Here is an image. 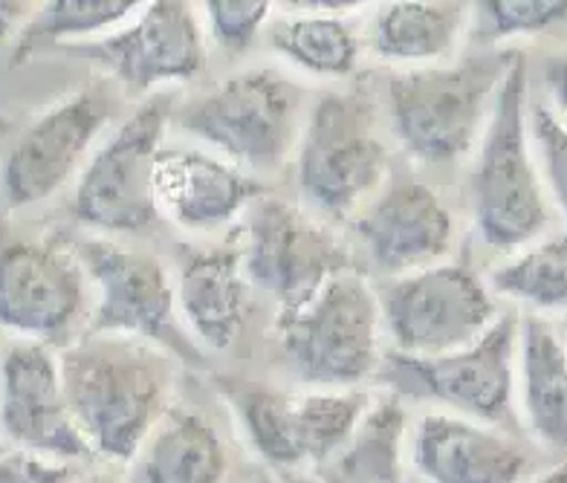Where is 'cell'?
<instances>
[{
	"mask_svg": "<svg viewBox=\"0 0 567 483\" xmlns=\"http://www.w3.org/2000/svg\"><path fill=\"white\" fill-rule=\"evenodd\" d=\"M567 21V0H493L475 9V38L498 44L507 38L536 35Z\"/></svg>",
	"mask_w": 567,
	"mask_h": 483,
	"instance_id": "cell-29",
	"label": "cell"
},
{
	"mask_svg": "<svg viewBox=\"0 0 567 483\" xmlns=\"http://www.w3.org/2000/svg\"><path fill=\"white\" fill-rule=\"evenodd\" d=\"M0 429L16 446L47 458L93 454L68 405L61 362L47 345H12L0 359Z\"/></svg>",
	"mask_w": 567,
	"mask_h": 483,
	"instance_id": "cell-15",
	"label": "cell"
},
{
	"mask_svg": "<svg viewBox=\"0 0 567 483\" xmlns=\"http://www.w3.org/2000/svg\"><path fill=\"white\" fill-rule=\"evenodd\" d=\"M373 267L409 276L434 267L449 253L455 224L446 203L417 179H400L373 201L357 224Z\"/></svg>",
	"mask_w": 567,
	"mask_h": 483,
	"instance_id": "cell-16",
	"label": "cell"
},
{
	"mask_svg": "<svg viewBox=\"0 0 567 483\" xmlns=\"http://www.w3.org/2000/svg\"><path fill=\"white\" fill-rule=\"evenodd\" d=\"M411 461L429 483H522L530 469L515 440L457 414L423 417Z\"/></svg>",
	"mask_w": 567,
	"mask_h": 483,
	"instance_id": "cell-17",
	"label": "cell"
},
{
	"mask_svg": "<svg viewBox=\"0 0 567 483\" xmlns=\"http://www.w3.org/2000/svg\"><path fill=\"white\" fill-rule=\"evenodd\" d=\"M493 290L536 310H567V235L527 246L493 273Z\"/></svg>",
	"mask_w": 567,
	"mask_h": 483,
	"instance_id": "cell-28",
	"label": "cell"
},
{
	"mask_svg": "<svg viewBox=\"0 0 567 483\" xmlns=\"http://www.w3.org/2000/svg\"><path fill=\"white\" fill-rule=\"evenodd\" d=\"M61 380L93 454L131 461L163 409V359L125 336H84L61 357Z\"/></svg>",
	"mask_w": 567,
	"mask_h": 483,
	"instance_id": "cell-1",
	"label": "cell"
},
{
	"mask_svg": "<svg viewBox=\"0 0 567 483\" xmlns=\"http://www.w3.org/2000/svg\"><path fill=\"white\" fill-rule=\"evenodd\" d=\"M292 405L305 463L324 466L348 443L359 420L371 409V397L357 388H313L310 394L292 397Z\"/></svg>",
	"mask_w": 567,
	"mask_h": 483,
	"instance_id": "cell-27",
	"label": "cell"
},
{
	"mask_svg": "<svg viewBox=\"0 0 567 483\" xmlns=\"http://www.w3.org/2000/svg\"><path fill=\"white\" fill-rule=\"evenodd\" d=\"M240 264L247 281L281 305L299 307L330 278L351 273V255L324 224L284 201H261L247 220Z\"/></svg>",
	"mask_w": 567,
	"mask_h": 483,
	"instance_id": "cell-11",
	"label": "cell"
},
{
	"mask_svg": "<svg viewBox=\"0 0 567 483\" xmlns=\"http://www.w3.org/2000/svg\"><path fill=\"white\" fill-rule=\"evenodd\" d=\"M226 449L200 414L174 409L165 414L142 458V483H220Z\"/></svg>",
	"mask_w": 567,
	"mask_h": 483,
	"instance_id": "cell-22",
	"label": "cell"
},
{
	"mask_svg": "<svg viewBox=\"0 0 567 483\" xmlns=\"http://www.w3.org/2000/svg\"><path fill=\"white\" fill-rule=\"evenodd\" d=\"M518 353V321L498 316L481 339L443 357H403L389 353L380 377L396 397L441 402L457 417L501 423L509 417Z\"/></svg>",
	"mask_w": 567,
	"mask_h": 483,
	"instance_id": "cell-9",
	"label": "cell"
},
{
	"mask_svg": "<svg viewBox=\"0 0 567 483\" xmlns=\"http://www.w3.org/2000/svg\"><path fill=\"white\" fill-rule=\"evenodd\" d=\"M515 52H481L449 68H417L389 79L396 140L420 163H455L484 136Z\"/></svg>",
	"mask_w": 567,
	"mask_h": 483,
	"instance_id": "cell-2",
	"label": "cell"
},
{
	"mask_svg": "<svg viewBox=\"0 0 567 483\" xmlns=\"http://www.w3.org/2000/svg\"><path fill=\"white\" fill-rule=\"evenodd\" d=\"M75 472L47 454L21 446H0V483H73Z\"/></svg>",
	"mask_w": 567,
	"mask_h": 483,
	"instance_id": "cell-32",
	"label": "cell"
},
{
	"mask_svg": "<svg viewBox=\"0 0 567 483\" xmlns=\"http://www.w3.org/2000/svg\"><path fill=\"white\" fill-rule=\"evenodd\" d=\"M269 44L296 68L316 75H351L359 61V41L339 16H290L269 30Z\"/></svg>",
	"mask_w": 567,
	"mask_h": 483,
	"instance_id": "cell-25",
	"label": "cell"
},
{
	"mask_svg": "<svg viewBox=\"0 0 567 483\" xmlns=\"http://www.w3.org/2000/svg\"><path fill=\"white\" fill-rule=\"evenodd\" d=\"M142 9L131 0H53L32 12L16 44V61L30 59L38 47L75 41V38L111 35Z\"/></svg>",
	"mask_w": 567,
	"mask_h": 483,
	"instance_id": "cell-26",
	"label": "cell"
},
{
	"mask_svg": "<svg viewBox=\"0 0 567 483\" xmlns=\"http://www.w3.org/2000/svg\"><path fill=\"white\" fill-rule=\"evenodd\" d=\"M177 310L188 336L212 350L235 345L249 312V281L240 253L231 249H186L179 255Z\"/></svg>",
	"mask_w": 567,
	"mask_h": 483,
	"instance_id": "cell-19",
	"label": "cell"
},
{
	"mask_svg": "<svg viewBox=\"0 0 567 483\" xmlns=\"http://www.w3.org/2000/svg\"><path fill=\"white\" fill-rule=\"evenodd\" d=\"M75 258L99 290L87 336H125L154 342L186 362L203 364V353L177 321V292L154 255L90 238L75 246Z\"/></svg>",
	"mask_w": 567,
	"mask_h": 483,
	"instance_id": "cell-7",
	"label": "cell"
},
{
	"mask_svg": "<svg viewBox=\"0 0 567 483\" xmlns=\"http://www.w3.org/2000/svg\"><path fill=\"white\" fill-rule=\"evenodd\" d=\"M547 88H550L553 99L559 102L561 111L567 113V59L553 61L547 68Z\"/></svg>",
	"mask_w": 567,
	"mask_h": 483,
	"instance_id": "cell-35",
	"label": "cell"
},
{
	"mask_svg": "<svg viewBox=\"0 0 567 483\" xmlns=\"http://www.w3.org/2000/svg\"><path fill=\"white\" fill-rule=\"evenodd\" d=\"M111 116L113 102L105 90H82L38 116L0 168L7 206H35L68 186Z\"/></svg>",
	"mask_w": 567,
	"mask_h": 483,
	"instance_id": "cell-14",
	"label": "cell"
},
{
	"mask_svg": "<svg viewBox=\"0 0 567 483\" xmlns=\"http://www.w3.org/2000/svg\"><path fill=\"white\" fill-rule=\"evenodd\" d=\"M377 298L382 328L403 357L455 353L498 319V307L481 278L457 264H434L394 278Z\"/></svg>",
	"mask_w": 567,
	"mask_h": 483,
	"instance_id": "cell-8",
	"label": "cell"
},
{
	"mask_svg": "<svg viewBox=\"0 0 567 483\" xmlns=\"http://www.w3.org/2000/svg\"><path fill=\"white\" fill-rule=\"evenodd\" d=\"M87 273L75 253L35 240L0 246V328L38 345H68L87 312Z\"/></svg>",
	"mask_w": 567,
	"mask_h": 483,
	"instance_id": "cell-12",
	"label": "cell"
},
{
	"mask_svg": "<svg viewBox=\"0 0 567 483\" xmlns=\"http://www.w3.org/2000/svg\"><path fill=\"white\" fill-rule=\"evenodd\" d=\"M32 18L30 3H18V0H0V41H7L12 32L21 35V23Z\"/></svg>",
	"mask_w": 567,
	"mask_h": 483,
	"instance_id": "cell-33",
	"label": "cell"
},
{
	"mask_svg": "<svg viewBox=\"0 0 567 483\" xmlns=\"http://www.w3.org/2000/svg\"><path fill=\"white\" fill-rule=\"evenodd\" d=\"M522 405L533 438L567 452V350L545 321L524 319L518 330Z\"/></svg>",
	"mask_w": 567,
	"mask_h": 483,
	"instance_id": "cell-20",
	"label": "cell"
},
{
	"mask_svg": "<svg viewBox=\"0 0 567 483\" xmlns=\"http://www.w3.org/2000/svg\"><path fill=\"white\" fill-rule=\"evenodd\" d=\"M403 440L400 400L371 402L348 443L319 466L321 483H403Z\"/></svg>",
	"mask_w": 567,
	"mask_h": 483,
	"instance_id": "cell-23",
	"label": "cell"
},
{
	"mask_svg": "<svg viewBox=\"0 0 567 483\" xmlns=\"http://www.w3.org/2000/svg\"><path fill=\"white\" fill-rule=\"evenodd\" d=\"M359 7L357 0H301V3H290V9L305 12V16H339L348 9Z\"/></svg>",
	"mask_w": 567,
	"mask_h": 483,
	"instance_id": "cell-34",
	"label": "cell"
},
{
	"mask_svg": "<svg viewBox=\"0 0 567 483\" xmlns=\"http://www.w3.org/2000/svg\"><path fill=\"white\" fill-rule=\"evenodd\" d=\"M380 298L353 273L278 312L276 325L284 364L316 391L357 388L380 371Z\"/></svg>",
	"mask_w": 567,
	"mask_h": 483,
	"instance_id": "cell-4",
	"label": "cell"
},
{
	"mask_svg": "<svg viewBox=\"0 0 567 483\" xmlns=\"http://www.w3.org/2000/svg\"><path fill=\"white\" fill-rule=\"evenodd\" d=\"M79 59L96 61L99 68L131 90H151L157 84L188 82L206 64V41L197 16L188 3H142L125 27L111 35L70 44Z\"/></svg>",
	"mask_w": 567,
	"mask_h": 483,
	"instance_id": "cell-13",
	"label": "cell"
},
{
	"mask_svg": "<svg viewBox=\"0 0 567 483\" xmlns=\"http://www.w3.org/2000/svg\"><path fill=\"white\" fill-rule=\"evenodd\" d=\"M472 212L484 244L515 249L547 226V203L527 131V64L515 52L472 172Z\"/></svg>",
	"mask_w": 567,
	"mask_h": 483,
	"instance_id": "cell-3",
	"label": "cell"
},
{
	"mask_svg": "<svg viewBox=\"0 0 567 483\" xmlns=\"http://www.w3.org/2000/svg\"><path fill=\"white\" fill-rule=\"evenodd\" d=\"M269 18L267 0H212L206 3L209 32L224 50H247Z\"/></svg>",
	"mask_w": 567,
	"mask_h": 483,
	"instance_id": "cell-30",
	"label": "cell"
},
{
	"mask_svg": "<svg viewBox=\"0 0 567 483\" xmlns=\"http://www.w3.org/2000/svg\"><path fill=\"white\" fill-rule=\"evenodd\" d=\"M470 9L463 3H389L373 18V52L394 64H423L446 59L455 50Z\"/></svg>",
	"mask_w": 567,
	"mask_h": 483,
	"instance_id": "cell-21",
	"label": "cell"
},
{
	"mask_svg": "<svg viewBox=\"0 0 567 483\" xmlns=\"http://www.w3.org/2000/svg\"><path fill=\"white\" fill-rule=\"evenodd\" d=\"M168 125L165 99H151L93 154L75 186L73 217L99 232H142L157 224V165Z\"/></svg>",
	"mask_w": 567,
	"mask_h": 483,
	"instance_id": "cell-10",
	"label": "cell"
},
{
	"mask_svg": "<svg viewBox=\"0 0 567 483\" xmlns=\"http://www.w3.org/2000/svg\"><path fill=\"white\" fill-rule=\"evenodd\" d=\"M533 140H536L542 172H545L547 186L559 208L567 215V125L545 104L533 107L530 120Z\"/></svg>",
	"mask_w": 567,
	"mask_h": 483,
	"instance_id": "cell-31",
	"label": "cell"
},
{
	"mask_svg": "<svg viewBox=\"0 0 567 483\" xmlns=\"http://www.w3.org/2000/svg\"><path fill=\"white\" fill-rule=\"evenodd\" d=\"M389 168L371 102L357 93H328L313 104L299 142V192L330 217H348Z\"/></svg>",
	"mask_w": 567,
	"mask_h": 483,
	"instance_id": "cell-5",
	"label": "cell"
},
{
	"mask_svg": "<svg viewBox=\"0 0 567 483\" xmlns=\"http://www.w3.org/2000/svg\"><path fill=\"white\" fill-rule=\"evenodd\" d=\"M226 400L231 402L249 443L264 461L278 469H292L305 463L296 432V405L292 397L276 388L252 386V382H220Z\"/></svg>",
	"mask_w": 567,
	"mask_h": 483,
	"instance_id": "cell-24",
	"label": "cell"
},
{
	"mask_svg": "<svg viewBox=\"0 0 567 483\" xmlns=\"http://www.w3.org/2000/svg\"><path fill=\"white\" fill-rule=\"evenodd\" d=\"M301 90L276 70H249L183 111L179 127L252 172H276L299 134Z\"/></svg>",
	"mask_w": 567,
	"mask_h": 483,
	"instance_id": "cell-6",
	"label": "cell"
},
{
	"mask_svg": "<svg viewBox=\"0 0 567 483\" xmlns=\"http://www.w3.org/2000/svg\"><path fill=\"white\" fill-rule=\"evenodd\" d=\"M533 483H567V461L559 463V466H553L550 472H545V475L536 477Z\"/></svg>",
	"mask_w": 567,
	"mask_h": 483,
	"instance_id": "cell-36",
	"label": "cell"
},
{
	"mask_svg": "<svg viewBox=\"0 0 567 483\" xmlns=\"http://www.w3.org/2000/svg\"><path fill=\"white\" fill-rule=\"evenodd\" d=\"M261 183L197 148H163L157 165V206L188 232H212L258 201Z\"/></svg>",
	"mask_w": 567,
	"mask_h": 483,
	"instance_id": "cell-18",
	"label": "cell"
}]
</instances>
